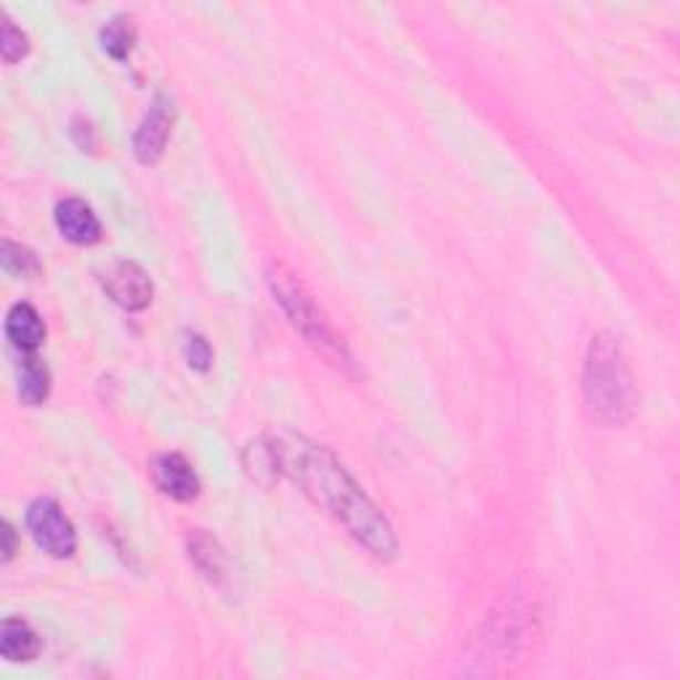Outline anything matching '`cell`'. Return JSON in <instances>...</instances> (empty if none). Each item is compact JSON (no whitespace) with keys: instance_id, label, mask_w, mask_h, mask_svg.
<instances>
[{"instance_id":"obj_1","label":"cell","mask_w":680,"mask_h":680,"mask_svg":"<svg viewBox=\"0 0 680 680\" xmlns=\"http://www.w3.org/2000/svg\"><path fill=\"white\" fill-rule=\"evenodd\" d=\"M245 468L256 482H264V473H269V482L279 476L290 478L317 508L336 518L375 558L391 561L399 553V539L385 513L353 482L328 446L311 442L303 433L275 429L261 442L248 446Z\"/></svg>"},{"instance_id":"obj_2","label":"cell","mask_w":680,"mask_h":680,"mask_svg":"<svg viewBox=\"0 0 680 680\" xmlns=\"http://www.w3.org/2000/svg\"><path fill=\"white\" fill-rule=\"evenodd\" d=\"M585 402L598 423L622 425L636 412L638 393L628 357L609 332H598L590 340L585 357Z\"/></svg>"},{"instance_id":"obj_3","label":"cell","mask_w":680,"mask_h":680,"mask_svg":"<svg viewBox=\"0 0 680 680\" xmlns=\"http://www.w3.org/2000/svg\"><path fill=\"white\" fill-rule=\"evenodd\" d=\"M266 279H269V288L275 292V301L282 306V311L288 315L298 336L330 367H336L338 372H346V375H353L357 364H353L349 346L343 343V338L338 336L328 315L319 309L315 296H311L309 288L298 279L296 271L282 261H275L269 266V271H266Z\"/></svg>"},{"instance_id":"obj_4","label":"cell","mask_w":680,"mask_h":680,"mask_svg":"<svg viewBox=\"0 0 680 680\" xmlns=\"http://www.w3.org/2000/svg\"><path fill=\"white\" fill-rule=\"evenodd\" d=\"M27 532L35 545L53 558H70L78 550V532L62 505L51 497L32 499L27 508Z\"/></svg>"},{"instance_id":"obj_5","label":"cell","mask_w":680,"mask_h":680,"mask_svg":"<svg viewBox=\"0 0 680 680\" xmlns=\"http://www.w3.org/2000/svg\"><path fill=\"white\" fill-rule=\"evenodd\" d=\"M173 123H176V106L165 93H157L146 112L136 136H133V155L142 165H155L165 155V146L171 142Z\"/></svg>"},{"instance_id":"obj_6","label":"cell","mask_w":680,"mask_h":680,"mask_svg":"<svg viewBox=\"0 0 680 680\" xmlns=\"http://www.w3.org/2000/svg\"><path fill=\"white\" fill-rule=\"evenodd\" d=\"M102 285L106 296L125 311H144L152 303V279L138 264L115 261L106 266L102 275Z\"/></svg>"},{"instance_id":"obj_7","label":"cell","mask_w":680,"mask_h":680,"mask_svg":"<svg viewBox=\"0 0 680 680\" xmlns=\"http://www.w3.org/2000/svg\"><path fill=\"white\" fill-rule=\"evenodd\" d=\"M152 478L157 490L176 503H192L199 495V478L192 463L178 452H165L152 463Z\"/></svg>"},{"instance_id":"obj_8","label":"cell","mask_w":680,"mask_h":680,"mask_svg":"<svg viewBox=\"0 0 680 680\" xmlns=\"http://www.w3.org/2000/svg\"><path fill=\"white\" fill-rule=\"evenodd\" d=\"M56 229L72 245H96L102 239V221L89 203L78 197H66L56 205Z\"/></svg>"},{"instance_id":"obj_9","label":"cell","mask_w":680,"mask_h":680,"mask_svg":"<svg viewBox=\"0 0 680 680\" xmlns=\"http://www.w3.org/2000/svg\"><path fill=\"white\" fill-rule=\"evenodd\" d=\"M6 338L11 340L13 349L22 353H35L45 340L43 317L38 315L35 306L13 303L6 315Z\"/></svg>"},{"instance_id":"obj_10","label":"cell","mask_w":680,"mask_h":680,"mask_svg":"<svg viewBox=\"0 0 680 680\" xmlns=\"http://www.w3.org/2000/svg\"><path fill=\"white\" fill-rule=\"evenodd\" d=\"M0 655L9 662H32L40 655V636L30 622L9 617L0 628Z\"/></svg>"},{"instance_id":"obj_11","label":"cell","mask_w":680,"mask_h":680,"mask_svg":"<svg viewBox=\"0 0 680 680\" xmlns=\"http://www.w3.org/2000/svg\"><path fill=\"white\" fill-rule=\"evenodd\" d=\"M51 391V375L49 367L35 353H24L22 367H19V399L27 406H38L49 399Z\"/></svg>"},{"instance_id":"obj_12","label":"cell","mask_w":680,"mask_h":680,"mask_svg":"<svg viewBox=\"0 0 680 680\" xmlns=\"http://www.w3.org/2000/svg\"><path fill=\"white\" fill-rule=\"evenodd\" d=\"M189 558L195 561L197 569L203 571V577H208L210 583H221L226 577V556L221 545H218L213 537L203 535V532L189 535Z\"/></svg>"},{"instance_id":"obj_13","label":"cell","mask_w":680,"mask_h":680,"mask_svg":"<svg viewBox=\"0 0 680 680\" xmlns=\"http://www.w3.org/2000/svg\"><path fill=\"white\" fill-rule=\"evenodd\" d=\"M133 43H136V30H133L128 17H115L104 24L102 45L112 59H117V62L128 59Z\"/></svg>"},{"instance_id":"obj_14","label":"cell","mask_w":680,"mask_h":680,"mask_svg":"<svg viewBox=\"0 0 680 680\" xmlns=\"http://www.w3.org/2000/svg\"><path fill=\"white\" fill-rule=\"evenodd\" d=\"M0 261L3 269L13 277H35L40 275V261L38 256L24 245L13 243V239H3V250H0Z\"/></svg>"},{"instance_id":"obj_15","label":"cell","mask_w":680,"mask_h":680,"mask_svg":"<svg viewBox=\"0 0 680 680\" xmlns=\"http://www.w3.org/2000/svg\"><path fill=\"white\" fill-rule=\"evenodd\" d=\"M30 51V40L9 17H3V35H0V53H3L6 64H17L19 59L27 56Z\"/></svg>"},{"instance_id":"obj_16","label":"cell","mask_w":680,"mask_h":680,"mask_svg":"<svg viewBox=\"0 0 680 680\" xmlns=\"http://www.w3.org/2000/svg\"><path fill=\"white\" fill-rule=\"evenodd\" d=\"M184 357L192 370L197 372H208L213 367V349L199 332H186L184 336Z\"/></svg>"},{"instance_id":"obj_17","label":"cell","mask_w":680,"mask_h":680,"mask_svg":"<svg viewBox=\"0 0 680 680\" xmlns=\"http://www.w3.org/2000/svg\"><path fill=\"white\" fill-rule=\"evenodd\" d=\"M72 136H75L80 150H83V144H85V150H93V144H96V142H93V128H91L89 120L83 123V120L78 117L75 123H72Z\"/></svg>"},{"instance_id":"obj_18","label":"cell","mask_w":680,"mask_h":680,"mask_svg":"<svg viewBox=\"0 0 680 680\" xmlns=\"http://www.w3.org/2000/svg\"><path fill=\"white\" fill-rule=\"evenodd\" d=\"M17 553V532L9 522H3V561H11Z\"/></svg>"}]
</instances>
